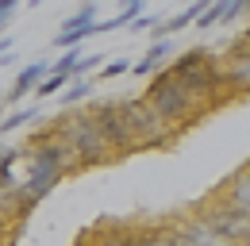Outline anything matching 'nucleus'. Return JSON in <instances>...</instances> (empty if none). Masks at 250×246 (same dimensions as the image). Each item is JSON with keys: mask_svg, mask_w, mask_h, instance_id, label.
Instances as JSON below:
<instances>
[{"mask_svg": "<svg viewBox=\"0 0 250 246\" xmlns=\"http://www.w3.org/2000/svg\"><path fill=\"white\" fill-rule=\"evenodd\" d=\"M96 0H85L73 16H65V23L58 27V35H54V46L58 50H73V46H81L89 35H93V27H96Z\"/></svg>", "mask_w": 250, "mask_h": 246, "instance_id": "6e6552de", "label": "nucleus"}, {"mask_svg": "<svg viewBox=\"0 0 250 246\" xmlns=\"http://www.w3.org/2000/svg\"><path fill=\"white\" fill-rule=\"evenodd\" d=\"M173 54H177L173 39H150V50L139 62H131V73H135V77H154L158 69H166V62L173 58Z\"/></svg>", "mask_w": 250, "mask_h": 246, "instance_id": "9b49d317", "label": "nucleus"}, {"mask_svg": "<svg viewBox=\"0 0 250 246\" xmlns=\"http://www.w3.org/2000/svg\"><path fill=\"white\" fill-rule=\"evenodd\" d=\"M143 100L150 104L158 112V120L166 123V127H173L177 135L181 131H188L192 123H200L204 116H208V108L192 96V92L173 77V69L166 65V69H158L154 77H150V85L143 89Z\"/></svg>", "mask_w": 250, "mask_h": 246, "instance_id": "f257e3e1", "label": "nucleus"}, {"mask_svg": "<svg viewBox=\"0 0 250 246\" xmlns=\"http://www.w3.org/2000/svg\"><path fill=\"white\" fill-rule=\"evenodd\" d=\"M100 77H120V73H131V62L127 58H116V62H104L100 69H96Z\"/></svg>", "mask_w": 250, "mask_h": 246, "instance_id": "aec40b11", "label": "nucleus"}, {"mask_svg": "<svg viewBox=\"0 0 250 246\" xmlns=\"http://www.w3.org/2000/svg\"><path fill=\"white\" fill-rule=\"evenodd\" d=\"M69 81H73V77H62V73H46V77L39 81L35 96H39V100H46V96H58V92H62L65 85H69Z\"/></svg>", "mask_w": 250, "mask_h": 246, "instance_id": "f3484780", "label": "nucleus"}, {"mask_svg": "<svg viewBox=\"0 0 250 246\" xmlns=\"http://www.w3.org/2000/svg\"><path fill=\"white\" fill-rule=\"evenodd\" d=\"M81 100H93V77H73V81L58 92V104H62L65 112H69V108H77Z\"/></svg>", "mask_w": 250, "mask_h": 246, "instance_id": "4468645a", "label": "nucleus"}, {"mask_svg": "<svg viewBox=\"0 0 250 246\" xmlns=\"http://www.w3.org/2000/svg\"><path fill=\"white\" fill-rule=\"evenodd\" d=\"M216 192L223 196V200H231L239 212H247V215H250V165H239V169H235L227 181L219 184Z\"/></svg>", "mask_w": 250, "mask_h": 246, "instance_id": "f8f14e48", "label": "nucleus"}, {"mask_svg": "<svg viewBox=\"0 0 250 246\" xmlns=\"http://www.w3.org/2000/svg\"><path fill=\"white\" fill-rule=\"evenodd\" d=\"M20 4H23V0H0V35H4V27L12 23V16H16Z\"/></svg>", "mask_w": 250, "mask_h": 246, "instance_id": "412c9836", "label": "nucleus"}, {"mask_svg": "<svg viewBox=\"0 0 250 246\" xmlns=\"http://www.w3.org/2000/svg\"><path fill=\"white\" fill-rule=\"evenodd\" d=\"M85 112L96 120L100 135L108 139V146H112V154H116V158L135 154V139H131V127H127V120H124L120 96H100V100H89V108H85Z\"/></svg>", "mask_w": 250, "mask_h": 246, "instance_id": "423d86ee", "label": "nucleus"}, {"mask_svg": "<svg viewBox=\"0 0 250 246\" xmlns=\"http://www.w3.org/2000/svg\"><path fill=\"white\" fill-rule=\"evenodd\" d=\"M196 215H204L212 227H216L219 235L227 239L231 246H250V215L239 212L231 200H223L219 192H212V196H204L196 208H192Z\"/></svg>", "mask_w": 250, "mask_h": 246, "instance_id": "39448f33", "label": "nucleus"}, {"mask_svg": "<svg viewBox=\"0 0 250 246\" xmlns=\"http://www.w3.org/2000/svg\"><path fill=\"white\" fill-rule=\"evenodd\" d=\"M247 165H250V162H247Z\"/></svg>", "mask_w": 250, "mask_h": 246, "instance_id": "c756f323", "label": "nucleus"}, {"mask_svg": "<svg viewBox=\"0 0 250 246\" xmlns=\"http://www.w3.org/2000/svg\"><path fill=\"white\" fill-rule=\"evenodd\" d=\"M177 227H181V235L188 239V246H231L216 227L204 219V215H196V212L181 215V219H177Z\"/></svg>", "mask_w": 250, "mask_h": 246, "instance_id": "9d476101", "label": "nucleus"}, {"mask_svg": "<svg viewBox=\"0 0 250 246\" xmlns=\"http://www.w3.org/2000/svg\"><path fill=\"white\" fill-rule=\"evenodd\" d=\"M0 104H4V89H0Z\"/></svg>", "mask_w": 250, "mask_h": 246, "instance_id": "bb28decb", "label": "nucleus"}, {"mask_svg": "<svg viewBox=\"0 0 250 246\" xmlns=\"http://www.w3.org/2000/svg\"><path fill=\"white\" fill-rule=\"evenodd\" d=\"M120 8H143V0H120Z\"/></svg>", "mask_w": 250, "mask_h": 246, "instance_id": "5701e85b", "label": "nucleus"}, {"mask_svg": "<svg viewBox=\"0 0 250 246\" xmlns=\"http://www.w3.org/2000/svg\"><path fill=\"white\" fill-rule=\"evenodd\" d=\"M227 4H231V0H208V8L200 12V20H196L192 27H200V31L219 27V23H223V16H227Z\"/></svg>", "mask_w": 250, "mask_h": 246, "instance_id": "dca6fc26", "label": "nucleus"}, {"mask_svg": "<svg viewBox=\"0 0 250 246\" xmlns=\"http://www.w3.org/2000/svg\"><path fill=\"white\" fill-rule=\"evenodd\" d=\"M85 50L81 46H73V50H62V58L50 65V73H62V77H73V69H77V58H81Z\"/></svg>", "mask_w": 250, "mask_h": 246, "instance_id": "a211bd4d", "label": "nucleus"}, {"mask_svg": "<svg viewBox=\"0 0 250 246\" xmlns=\"http://www.w3.org/2000/svg\"><path fill=\"white\" fill-rule=\"evenodd\" d=\"M42 4H46V0H27V8H42Z\"/></svg>", "mask_w": 250, "mask_h": 246, "instance_id": "b1692460", "label": "nucleus"}, {"mask_svg": "<svg viewBox=\"0 0 250 246\" xmlns=\"http://www.w3.org/2000/svg\"><path fill=\"white\" fill-rule=\"evenodd\" d=\"M46 73H50V65H46V62H31V65H23V69L16 73V85L4 92V100H8V104H20V100H27V92L39 89V81H42Z\"/></svg>", "mask_w": 250, "mask_h": 246, "instance_id": "ddd939ff", "label": "nucleus"}, {"mask_svg": "<svg viewBox=\"0 0 250 246\" xmlns=\"http://www.w3.org/2000/svg\"><path fill=\"white\" fill-rule=\"evenodd\" d=\"M219 77H223V89H227L231 100L250 96V39L247 35L219 58Z\"/></svg>", "mask_w": 250, "mask_h": 246, "instance_id": "0eeeda50", "label": "nucleus"}, {"mask_svg": "<svg viewBox=\"0 0 250 246\" xmlns=\"http://www.w3.org/2000/svg\"><path fill=\"white\" fill-rule=\"evenodd\" d=\"M0 116H4V112H0Z\"/></svg>", "mask_w": 250, "mask_h": 246, "instance_id": "c85d7f7f", "label": "nucleus"}, {"mask_svg": "<svg viewBox=\"0 0 250 246\" xmlns=\"http://www.w3.org/2000/svg\"><path fill=\"white\" fill-rule=\"evenodd\" d=\"M39 120V108L27 104V108H12L8 116H0V135H12V131H20V127H31Z\"/></svg>", "mask_w": 250, "mask_h": 246, "instance_id": "2eb2a0df", "label": "nucleus"}, {"mask_svg": "<svg viewBox=\"0 0 250 246\" xmlns=\"http://www.w3.org/2000/svg\"><path fill=\"white\" fill-rule=\"evenodd\" d=\"M77 246H93V243H89V235H81V243H77Z\"/></svg>", "mask_w": 250, "mask_h": 246, "instance_id": "393cba45", "label": "nucleus"}, {"mask_svg": "<svg viewBox=\"0 0 250 246\" xmlns=\"http://www.w3.org/2000/svg\"><path fill=\"white\" fill-rule=\"evenodd\" d=\"M120 108H124V120L131 127L135 150H169L181 139L173 127H166V123L158 120V112L143 100V92L139 96H120Z\"/></svg>", "mask_w": 250, "mask_h": 246, "instance_id": "20e7f679", "label": "nucleus"}, {"mask_svg": "<svg viewBox=\"0 0 250 246\" xmlns=\"http://www.w3.org/2000/svg\"><path fill=\"white\" fill-rule=\"evenodd\" d=\"M247 39H250V31H247Z\"/></svg>", "mask_w": 250, "mask_h": 246, "instance_id": "cd10ccee", "label": "nucleus"}, {"mask_svg": "<svg viewBox=\"0 0 250 246\" xmlns=\"http://www.w3.org/2000/svg\"><path fill=\"white\" fill-rule=\"evenodd\" d=\"M4 154H8V146H0V158H4Z\"/></svg>", "mask_w": 250, "mask_h": 246, "instance_id": "a878e982", "label": "nucleus"}, {"mask_svg": "<svg viewBox=\"0 0 250 246\" xmlns=\"http://www.w3.org/2000/svg\"><path fill=\"white\" fill-rule=\"evenodd\" d=\"M4 54H12V39H8V35H0V58H4Z\"/></svg>", "mask_w": 250, "mask_h": 246, "instance_id": "4be33fe9", "label": "nucleus"}, {"mask_svg": "<svg viewBox=\"0 0 250 246\" xmlns=\"http://www.w3.org/2000/svg\"><path fill=\"white\" fill-rule=\"evenodd\" d=\"M54 127L62 131V139L69 143V150L77 154L81 173L116 162V154H112V146H108V139L100 135V127H96V120L89 116V112L69 108V112H62V116H54Z\"/></svg>", "mask_w": 250, "mask_h": 246, "instance_id": "7ed1b4c3", "label": "nucleus"}, {"mask_svg": "<svg viewBox=\"0 0 250 246\" xmlns=\"http://www.w3.org/2000/svg\"><path fill=\"white\" fill-rule=\"evenodd\" d=\"M131 246H188V239L181 235L177 219H158V223H135Z\"/></svg>", "mask_w": 250, "mask_h": 246, "instance_id": "1a4fd4ad", "label": "nucleus"}, {"mask_svg": "<svg viewBox=\"0 0 250 246\" xmlns=\"http://www.w3.org/2000/svg\"><path fill=\"white\" fill-rule=\"evenodd\" d=\"M169 69H173V77H177L208 112L231 104V96H227V89H223V77H219V58L212 54V50H204V46L181 50V54H173Z\"/></svg>", "mask_w": 250, "mask_h": 246, "instance_id": "f03ea898", "label": "nucleus"}, {"mask_svg": "<svg viewBox=\"0 0 250 246\" xmlns=\"http://www.w3.org/2000/svg\"><path fill=\"white\" fill-rule=\"evenodd\" d=\"M100 65H104V54H81V58H77V69H73V77H93Z\"/></svg>", "mask_w": 250, "mask_h": 246, "instance_id": "6ab92c4d", "label": "nucleus"}]
</instances>
